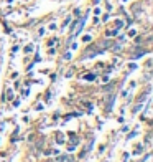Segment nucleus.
Returning <instances> with one entry per match:
<instances>
[{
  "mask_svg": "<svg viewBox=\"0 0 153 162\" xmlns=\"http://www.w3.org/2000/svg\"><path fill=\"white\" fill-rule=\"evenodd\" d=\"M56 162H71V157H68V155H61V157H58Z\"/></svg>",
  "mask_w": 153,
  "mask_h": 162,
  "instance_id": "obj_1",
  "label": "nucleus"
},
{
  "mask_svg": "<svg viewBox=\"0 0 153 162\" xmlns=\"http://www.w3.org/2000/svg\"><path fill=\"white\" fill-rule=\"evenodd\" d=\"M94 78H96V75H92V73H89V75H86V76H84V79H87V81H92Z\"/></svg>",
  "mask_w": 153,
  "mask_h": 162,
  "instance_id": "obj_2",
  "label": "nucleus"
},
{
  "mask_svg": "<svg viewBox=\"0 0 153 162\" xmlns=\"http://www.w3.org/2000/svg\"><path fill=\"white\" fill-rule=\"evenodd\" d=\"M122 25H124L122 20H115V27H117V28H122Z\"/></svg>",
  "mask_w": 153,
  "mask_h": 162,
  "instance_id": "obj_3",
  "label": "nucleus"
},
{
  "mask_svg": "<svg viewBox=\"0 0 153 162\" xmlns=\"http://www.w3.org/2000/svg\"><path fill=\"white\" fill-rule=\"evenodd\" d=\"M100 46H102V48H107V46H110V41H102V43H100Z\"/></svg>",
  "mask_w": 153,
  "mask_h": 162,
  "instance_id": "obj_4",
  "label": "nucleus"
},
{
  "mask_svg": "<svg viewBox=\"0 0 153 162\" xmlns=\"http://www.w3.org/2000/svg\"><path fill=\"white\" fill-rule=\"evenodd\" d=\"M31 50H33V46H31V45H28V46L25 48V51H27V53H30V51H31Z\"/></svg>",
  "mask_w": 153,
  "mask_h": 162,
  "instance_id": "obj_5",
  "label": "nucleus"
},
{
  "mask_svg": "<svg viewBox=\"0 0 153 162\" xmlns=\"http://www.w3.org/2000/svg\"><path fill=\"white\" fill-rule=\"evenodd\" d=\"M82 40H84V41H86V43H87V41H90V40H92V38H90L89 35H86V37H84V38H82Z\"/></svg>",
  "mask_w": 153,
  "mask_h": 162,
  "instance_id": "obj_6",
  "label": "nucleus"
},
{
  "mask_svg": "<svg viewBox=\"0 0 153 162\" xmlns=\"http://www.w3.org/2000/svg\"><path fill=\"white\" fill-rule=\"evenodd\" d=\"M7 98H8V99H12V98H13V93H12V91H8V93H7Z\"/></svg>",
  "mask_w": 153,
  "mask_h": 162,
  "instance_id": "obj_7",
  "label": "nucleus"
}]
</instances>
